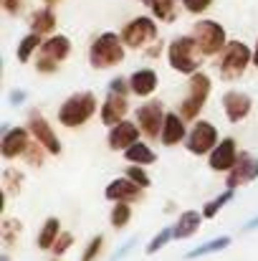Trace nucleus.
<instances>
[{
    "label": "nucleus",
    "instance_id": "obj_10",
    "mask_svg": "<svg viewBox=\"0 0 258 261\" xmlns=\"http://www.w3.org/2000/svg\"><path fill=\"white\" fill-rule=\"evenodd\" d=\"M137 124L142 129L145 137L150 140H160L162 127H165V112L160 101H145L142 107H137Z\"/></svg>",
    "mask_w": 258,
    "mask_h": 261
},
{
    "label": "nucleus",
    "instance_id": "obj_3",
    "mask_svg": "<svg viewBox=\"0 0 258 261\" xmlns=\"http://www.w3.org/2000/svg\"><path fill=\"white\" fill-rule=\"evenodd\" d=\"M167 59H170V66L177 74H195L205 56L200 54V48H197L192 36H180V38H175L170 43Z\"/></svg>",
    "mask_w": 258,
    "mask_h": 261
},
{
    "label": "nucleus",
    "instance_id": "obj_43",
    "mask_svg": "<svg viewBox=\"0 0 258 261\" xmlns=\"http://www.w3.org/2000/svg\"><path fill=\"white\" fill-rule=\"evenodd\" d=\"M253 66L258 69V41H256V48H253Z\"/></svg>",
    "mask_w": 258,
    "mask_h": 261
},
{
    "label": "nucleus",
    "instance_id": "obj_13",
    "mask_svg": "<svg viewBox=\"0 0 258 261\" xmlns=\"http://www.w3.org/2000/svg\"><path fill=\"white\" fill-rule=\"evenodd\" d=\"M253 109V99L246 94V91H225L223 94V112L228 117V122H243Z\"/></svg>",
    "mask_w": 258,
    "mask_h": 261
},
{
    "label": "nucleus",
    "instance_id": "obj_9",
    "mask_svg": "<svg viewBox=\"0 0 258 261\" xmlns=\"http://www.w3.org/2000/svg\"><path fill=\"white\" fill-rule=\"evenodd\" d=\"M31 129L28 127H3V137H0V155L5 160H15L20 155L28 152L31 147Z\"/></svg>",
    "mask_w": 258,
    "mask_h": 261
},
{
    "label": "nucleus",
    "instance_id": "obj_41",
    "mask_svg": "<svg viewBox=\"0 0 258 261\" xmlns=\"http://www.w3.org/2000/svg\"><path fill=\"white\" fill-rule=\"evenodd\" d=\"M132 246H134V239H129V241H127V244H124V246H122V249H119L117 254H114V261H119L122 256H127V254L132 251Z\"/></svg>",
    "mask_w": 258,
    "mask_h": 261
},
{
    "label": "nucleus",
    "instance_id": "obj_24",
    "mask_svg": "<svg viewBox=\"0 0 258 261\" xmlns=\"http://www.w3.org/2000/svg\"><path fill=\"white\" fill-rule=\"evenodd\" d=\"M124 160L129 163V165H152L155 160H157V155L152 152V147L150 145H145V142H134L132 147H127L124 150Z\"/></svg>",
    "mask_w": 258,
    "mask_h": 261
},
{
    "label": "nucleus",
    "instance_id": "obj_18",
    "mask_svg": "<svg viewBox=\"0 0 258 261\" xmlns=\"http://www.w3.org/2000/svg\"><path fill=\"white\" fill-rule=\"evenodd\" d=\"M185 137H187V129H185V119L180 117V112H167V114H165V127H162L160 142H162L165 147H175V145H180Z\"/></svg>",
    "mask_w": 258,
    "mask_h": 261
},
{
    "label": "nucleus",
    "instance_id": "obj_16",
    "mask_svg": "<svg viewBox=\"0 0 258 261\" xmlns=\"http://www.w3.org/2000/svg\"><path fill=\"white\" fill-rule=\"evenodd\" d=\"M258 177V158L253 155H248V152H243L241 155V160H238V165L228 173V188H238V185H246V182H253Z\"/></svg>",
    "mask_w": 258,
    "mask_h": 261
},
{
    "label": "nucleus",
    "instance_id": "obj_1",
    "mask_svg": "<svg viewBox=\"0 0 258 261\" xmlns=\"http://www.w3.org/2000/svg\"><path fill=\"white\" fill-rule=\"evenodd\" d=\"M124 61V41L119 33H101L91 41L89 46V64L96 69V71H104V69H114Z\"/></svg>",
    "mask_w": 258,
    "mask_h": 261
},
{
    "label": "nucleus",
    "instance_id": "obj_31",
    "mask_svg": "<svg viewBox=\"0 0 258 261\" xmlns=\"http://www.w3.org/2000/svg\"><path fill=\"white\" fill-rule=\"evenodd\" d=\"M0 231H3V241H5V246H10V244L23 233V226H20L18 221H13V218H5L3 226H0Z\"/></svg>",
    "mask_w": 258,
    "mask_h": 261
},
{
    "label": "nucleus",
    "instance_id": "obj_21",
    "mask_svg": "<svg viewBox=\"0 0 258 261\" xmlns=\"http://www.w3.org/2000/svg\"><path fill=\"white\" fill-rule=\"evenodd\" d=\"M157 84H160V79H157V71H152V69H137V71L129 76L132 94H137V96H150V94H155Z\"/></svg>",
    "mask_w": 258,
    "mask_h": 261
},
{
    "label": "nucleus",
    "instance_id": "obj_6",
    "mask_svg": "<svg viewBox=\"0 0 258 261\" xmlns=\"http://www.w3.org/2000/svg\"><path fill=\"white\" fill-rule=\"evenodd\" d=\"M192 38L203 56H215L225 48V28L208 18H203L192 25Z\"/></svg>",
    "mask_w": 258,
    "mask_h": 261
},
{
    "label": "nucleus",
    "instance_id": "obj_44",
    "mask_svg": "<svg viewBox=\"0 0 258 261\" xmlns=\"http://www.w3.org/2000/svg\"><path fill=\"white\" fill-rule=\"evenodd\" d=\"M56 3H61V0H46V5H56Z\"/></svg>",
    "mask_w": 258,
    "mask_h": 261
},
{
    "label": "nucleus",
    "instance_id": "obj_20",
    "mask_svg": "<svg viewBox=\"0 0 258 261\" xmlns=\"http://www.w3.org/2000/svg\"><path fill=\"white\" fill-rule=\"evenodd\" d=\"M69 54H71V41H69L66 36H51V38H46V41H43V46H41V54H38V56H43V59H51V61L61 64V61H66V59H69Z\"/></svg>",
    "mask_w": 258,
    "mask_h": 261
},
{
    "label": "nucleus",
    "instance_id": "obj_12",
    "mask_svg": "<svg viewBox=\"0 0 258 261\" xmlns=\"http://www.w3.org/2000/svg\"><path fill=\"white\" fill-rule=\"evenodd\" d=\"M238 160H241V155H238L236 140H233V137H225V140L218 142L215 150L210 152L208 165H210V170H215V173H231V170L238 165Z\"/></svg>",
    "mask_w": 258,
    "mask_h": 261
},
{
    "label": "nucleus",
    "instance_id": "obj_23",
    "mask_svg": "<svg viewBox=\"0 0 258 261\" xmlns=\"http://www.w3.org/2000/svg\"><path fill=\"white\" fill-rule=\"evenodd\" d=\"M231 244H233V239H231V236H218V239H210V241H205V244L195 246L192 251H187V254H185V259L192 261V259H200V256H210V254H218V251L228 249Z\"/></svg>",
    "mask_w": 258,
    "mask_h": 261
},
{
    "label": "nucleus",
    "instance_id": "obj_40",
    "mask_svg": "<svg viewBox=\"0 0 258 261\" xmlns=\"http://www.w3.org/2000/svg\"><path fill=\"white\" fill-rule=\"evenodd\" d=\"M160 51H162V41H155L152 46H147V48H145V54H147L150 59H157V56H160Z\"/></svg>",
    "mask_w": 258,
    "mask_h": 261
},
{
    "label": "nucleus",
    "instance_id": "obj_22",
    "mask_svg": "<svg viewBox=\"0 0 258 261\" xmlns=\"http://www.w3.org/2000/svg\"><path fill=\"white\" fill-rule=\"evenodd\" d=\"M59 236H61V223H59V218H53V216H51V218L41 226L38 239H36V246H38L41 251H51Z\"/></svg>",
    "mask_w": 258,
    "mask_h": 261
},
{
    "label": "nucleus",
    "instance_id": "obj_30",
    "mask_svg": "<svg viewBox=\"0 0 258 261\" xmlns=\"http://www.w3.org/2000/svg\"><path fill=\"white\" fill-rule=\"evenodd\" d=\"M124 175H127V177H129L132 182H137L139 188H145V190H147V188L152 185V177L147 175V170H145V165H129V168H127V173H124Z\"/></svg>",
    "mask_w": 258,
    "mask_h": 261
},
{
    "label": "nucleus",
    "instance_id": "obj_37",
    "mask_svg": "<svg viewBox=\"0 0 258 261\" xmlns=\"http://www.w3.org/2000/svg\"><path fill=\"white\" fill-rule=\"evenodd\" d=\"M56 69H59V64H56V61L38 56V61H36V71H38V74H53Z\"/></svg>",
    "mask_w": 258,
    "mask_h": 261
},
{
    "label": "nucleus",
    "instance_id": "obj_15",
    "mask_svg": "<svg viewBox=\"0 0 258 261\" xmlns=\"http://www.w3.org/2000/svg\"><path fill=\"white\" fill-rule=\"evenodd\" d=\"M134 142H139V124H134L129 119H122L119 124H114L109 129V147L111 150H127Z\"/></svg>",
    "mask_w": 258,
    "mask_h": 261
},
{
    "label": "nucleus",
    "instance_id": "obj_19",
    "mask_svg": "<svg viewBox=\"0 0 258 261\" xmlns=\"http://www.w3.org/2000/svg\"><path fill=\"white\" fill-rule=\"evenodd\" d=\"M203 221H205V216H203L200 211H185V213H180V216H177V223L172 226L175 241H185V239L195 236Z\"/></svg>",
    "mask_w": 258,
    "mask_h": 261
},
{
    "label": "nucleus",
    "instance_id": "obj_27",
    "mask_svg": "<svg viewBox=\"0 0 258 261\" xmlns=\"http://www.w3.org/2000/svg\"><path fill=\"white\" fill-rule=\"evenodd\" d=\"M41 46H43V36H41V33H28V36L18 43V61H20V64H28L31 56H33V51L41 48Z\"/></svg>",
    "mask_w": 258,
    "mask_h": 261
},
{
    "label": "nucleus",
    "instance_id": "obj_29",
    "mask_svg": "<svg viewBox=\"0 0 258 261\" xmlns=\"http://www.w3.org/2000/svg\"><path fill=\"white\" fill-rule=\"evenodd\" d=\"M231 200H233V188H228L225 193H220L215 200L205 203V208H203V216H205V218H215V216H218V211H220V208H225Z\"/></svg>",
    "mask_w": 258,
    "mask_h": 261
},
{
    "label": "nucleus",
    "instance_id": "obj_45",
    "mask_svg": "<svg viewBox=\"0 0 258 261\" xmlns=\"http://www.w3.org/2000/svg\"><path fill=\"white\" fill-rule=\"evenodd\" d=\"M51 261H59V259H51Z\"/></svg>",
    "mask_w": 258,
    "mask_h": 261
},
{
    "label": "nucleus",
    "instance_id": "obj_17",
    "mask_svg": "<svg viewBox=\"0 0 258 261\" xmlns=\"http://www.w3.org/2000/svg\"><path fill=\"white\" fill-rule=\"evenodd\" d=\"M127 112H129L127 96L109 91L106 99H104V104H101V122H104L106 127H114V124H119V122L127 117Z\"/></svg>",
    "mask_w": 258,
    "mask_h": 261
},
{
    "label": "nucleus",
    "instance_id": "obj_35",
    "mask_svg": "<svg viewBox=\"0 0 258 261\" xmlns=\"http://www.w3.org/2000/svg\"><path fill=\"white\" fill-rule=\"evenodd\" d=\"M182 5H185V10L187 13H205L210 5H213V0H182Z\"/></svg>",
    "mask_w": 258,
    "mask_h": 261
},
{
    "label": "nucleus",
    "instance_id": "obj_14",
    "mask_svg": "<svg viewBox=\"0 0 258 261\" xmlns=\"http://www.w3.org/2000/svg\"><path fill=\"white\" fill-rule=\"evenodd\" d=\"M142 190L145 188H139L137 182H132L124 175V177H117V180H111L106 185L104 198L111 200V203H137V200H142Z\"/></svg>",
    "mask_w": 258,
    "mask_h": 261
},
{
    "label": "nucleus",
    "instance_id": "obj_11",
    "mask_svg": "<svg viewBox=\"0 0 258 261\" xmlns=\"http://www.w3.org/2000/svg\"><path fill=\"white\" fill-rule=\"evenodd\" d=\"M28 129H31V135H33V140L36 142H41L43 147H46V152H51V155H61V142H59V137H56V132L51 129V124L46 122V117L41 114V112H31L28 114Z\"/></svg>",
    "mask_w": 258,
    "mask_h": 261
},
{
    "label": "nucleus",
    "instance_id": "obj_28",
    "mask_svg": "<svg viewBox=\"0 0 258 261\" xmlns=\"http://www.w3.org/2000/svg\"><path fill=\"white\" fill-rule=\"evenodd\" d=\"M129 218H132V205L129 203H114V208H111V226L117 228V231H122V228H127L129 226Z\"/></svg>",
    "mask_w": 258,
    "mask_h": 261
},
{
    "label": "nucleus",
    "instance_id": "obj_25",
    "mask_svg": "<svg viewBox=\"0 0 258 261\" xmlns=\"http://www.w3.org/2000/svg\"><path fill=\"white\" fill-rule=\"evenodd\" d=\"M56 28V15L51 8H41L31 15V31L33 33H41V36H48L51 31Z\"/></svg>",
    "mask_w": 258,
    "mask_h": 261
},
{
    "label": "nucleus",
    "instance_id": "obj_34",
    "mask_svg": "<svg viewBox=\"0 0 258 261\" xmlns=\"http://www.w3.org/2000/svg\"><path fill=\"white\" fill-rule=\"evenodd\" d=\"M71 246H74V236H71L69 231H61V236L56 239V244H53L51 251H53V256H64Z\"/></svg>",
    "mask_w": 258,
    "mask_h": 261
},
{
    "label": "nucleus",
    "instance_id": "obj_36",
    "mask_svg": "<svg viewBox=\"0 0 258 261\" xmlns=\"http://www.w3.org/2000/svg\"><path fill=\"white\" fill-rule=\"evenodd\" d=\"M109 91H111V94H122V96H127V91H132V87H129V82H127V79L117 76V79H111V82H109Z\"/></svg>",
    "mask_w": 258,
    "mask_h": 261
},
{
    "label": "nucleus",
    "instance_id": "obj_5",
    "mask_svg": "<svg viewBox=\"0 0 258 261\" xmlns=\"http://www.w3.org/2000/svg\"><path fill=\"white\" fill-rule=\"evenodd\" d=\"M210 89L213 82L205 71H195L190 74V84H187V96L180 101V117L187 122V119H195L200 114V109L205 107L208 96H210Z\"/></svg>",
    "mask_w": 258,
    "mask_h": 261
},
{
    "label": "nucleus",
    "instance_id": "obj_38",
    "mask_svg": "<svg viewBox=\"0 0 258 261\" xmlns=\"http://www.w3.org/2000/svg\"><path fill=\"white\" fill-rule=\"evenodd\" d=\"M0 5H3V10H5V13H10V15H20V10H23L25 0H0Z\"/></svg>",
    "mask_w": 258,
    "mask_h": 261
},
{
    "label": "nucleus",
    "instance_id": "obj_42",
    "mask_svg": "<svg viewBox=\"0 0 258 261\" xmlns=\"http://www.w3.org/2000/svg\"><path fill=\"white\" fill-rule=\"evenodd\" d=\"M258 228V216L256 218H253V221H248V223H243V231H246V233H248V231H256Z\"/></svg>",
    "mask_w": 258,
    "mask_h": 261
},
{
    "label": "nucleus",
    "instance_id": "obj_33",
    "mask_svg": "<svg viewBox=\"0 0 258 261\" xmlns=\"http://www.w3.org/2000/svg\"><path fill=\"white\" fill-rule=\"evenodd\" d=\"M101 249H104V236H101V233H96V236L89 241V246L84 249L81 261H96V256L101 254Z\"/></svg>",
    "mask_w": 258,
    "mask_h": 261
},
{
    "label": "nucleus",
    "instance_id": "obj_2",
    "mask_svg": "<svg viewBox=\"0 0 258 261\" xmlns=\"http://www.w3.org/2000/svg\"><path fill=\"white\" fill-rule=\"evenodd\" d=\"M94 112H96V96L91 91H79V94H71L59 107V122L69 129H76L94 117Z\"/></svg>",
    "mask_w": 258,
    "mask_h": 261
},
{
    "label": "nucleus",
    "instance_id": "obj_26",
    "mask_svg": "<svg viewBox=\"0 0 258 261\" xmlns=\"http://www.w3.org/2000/svg\"><path fill=\"white\" fill-rule=\"evenodd\" d=\"M142 3L150 5V10H152L160 20L172 23V20L177 18V5H180L182 0H142Z\"/></svg>",
    "mask_w": 258,
    "mask_h": 261
},
{
    "label": "nucleus",
    "instance_id": "obj_7",
    "mask_svg": "<svg viewBox=\"0 0 258 261\" xmlns=\"http://www.w3.org/2000/svg\"><path fill=\"white\" fill-rule=\"evenodd\" d=\"M119 36H122L124 46H129V48H147L150 43L157 41V23L150 15H139V18L129 20Z\"/></svg>",
    "mask_w": 258,
    "mask_h": 261
},
{
    "label": "nucleus",
    "instance_id": "obj_8",
    "mask_svg": "<svg viewBox=\"0 0 258 261\" xmlns=\"http://www.w3.org/2000/svg\"><path fill=\"white\" fill-rule=\"evenodd\" d=\"M218 142H220V140H218L215 124H210V122H205V119H197V122L192 124V129L187 132V137H185V147H187L192 155H210Z\"/></svg>",
    "mask_w": 258,
    "mask_h": 261
},
{
    "label": "nucleus",
    "instance_id": "obj_39",
    "mask_svg": "<svg viewBox=\"0 0 258 261\" xmlns=\"http://www.w3.org/2000/svg\"><path fill=\"white\" fill-rule=\"evenodd\" d=\"M25 96H28V94H25L23 89H13V91H10V104H13V107H18V104H23V101H25Z\"/></svg>",
    "mask_w": 258,
    "mask_h": 261
},
{
    "label": "nucleus",
    "instance_id": "obj_4",
    "mask_svg": "<svg viewBox=\"0 0 258 261\" xmlns=\"http://www.w3.org/2000/svg\"><path fill=\"white\" fill-rule=\"evenodd\" d=\"M248 64H253V51L243 41H231L220 51L218 69H220V76L225 82H236V79L243 76V71L248 69Z\"/></svg>",
    "mask_w": 258,
    "mask_h": 261
},
{
    "label": "nucleus",
    "instance_id": "obj_32",
    "mask_svg": "<svg viewBox=\"0 0 258 261\" xmlns=\"http://www.w3.org/2000/svg\"><path fill=\"white\" fill-rule=\"evenodd\" d=\"M172 239H175V236H172V228H162V231H157V233H155V239L147 244V256L157 254L162 246H167V244H170Z\"/></svg>",
    "mask_w": 258,
    "mask_h": 261
}]
</instances>
